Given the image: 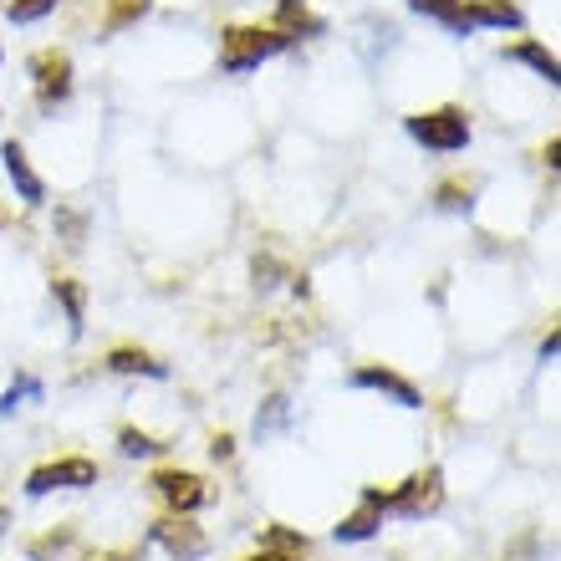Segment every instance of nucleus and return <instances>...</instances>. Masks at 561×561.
I'll return each instance as SVG.
<instances>
[{"label": "nucleus", "mask_w": 561, "mask_h": 561, "mask_svg": "<svg viewBox=\"0 0 561 561\" xmlns=\"http://www.w3.org/2000/svg\"><path fill=\"white\" fill-rule=\"evenodd\" d=\"M61 0H0V11H5V21H15V26H31V21H46V15L57 11Z\"/></svg>", "instance_id": "412c9836"}, {"label": "nucleus", "mask_w": 561, "mask_h": 561, "mask_svg": "<svg viewBox=\"0 0 561 561\" xmlns=\"http://www.w3.org/2000/svg\"><path fill=\"white\" fill-rule=\"evenodd\" d=\"M148 541H153V547H163L174 561H199L209 551V536L194 526V516H169V511L148 526Z\"/></svg>", "instance_id": "0eeeda50"}, {"label": "nucleus", "mask_w": 561, "mask_h": 561, "mask_svg": "<svg viewBox=\"0 0 561 561\" xmlns=\"http://www.w3.org/2000/svg\"><path fill=\"white\" fill-rule=\"evenodd\" d=\"M378 531H383V511L373 501H357V511H347L332 536H337V541H373Z\"/></svg>", "instance_id": "2eb2a0df"}, {"label": "nucleus", "mask_w": 561, "mask_h": 561, "mask_svg": "<svg viewBox=\"0 0 561 561\" xmlns=\"http://www.w3.org/2000/svg\"><path fill=\"white\" fill-rule=\"evenodd\" d=\"M403 128H409V138L414 144H424L428 153H459V148H470L474 138V123L465 107L444 103V107H428V113H409L403 118Z\"/></svg>", "instance_id": "7ed1b4c3"}, {"label": "nucleus", "mask_w": 561, "mask_h": 561, "mask_svg": "<svg viewBox=\"0 0 561 561\" xmlns=\"http://www.w3.org/2000/svg\"><path fill=\"white\" fill-rule=\"evenodd\" d=\"M82 561H144V547H118V551H88Z\"/></svg>", "instance_id": "a878e982"}, {"label": "nucleus", "mask_w": 561, "mask_h": 561, "mask_svg": "<svg viewBox=\"0 0 561 561\" xmlns=\"http://www.w3.org/2000/svg\"><path fill=\"white\" fill-rule=\"evenodd\" d=\"M261 547H266V551H280V557L307 561V557H311V536H307V531H291V526H280V520H271L266 531H261Z\"/></svg>", "instance_id": "dca6fc26"}, {"label": "nucleus", "mask_w": 561, "mask_h": 561, "mask_svg": "<svg viewBox=\"0 0 561 561\" xmlns=\"http://www.w3.org/2000/svg\"><path fill=\"white\" fill-rule=\"evenodd\" d=\"M51 296H57V307L61 317H67V327L72 332H82L88 327V286L77 276H51Z\"/></svg>", "instance_id": "4468645a"}, {"label": "nucleus", "mask_w": 561, "mask_h": 561, "mask_svg": "<svg viewBox=\"0 0 561 561\" xmlns=\"http://www.w3.org/2000/svg\"><path fill=\"white\" fill-rule=\"evenodd\" d=\"M280 5H307V0H276V11H280Z\"/></svg>", "instance_id": "7c9ffc66"}, {"label": "nucleus", "mask_w": 561, "mask_h": 561, "mask_svg": "<svg viewBox=\"0 0 561 561\" xmlns=\"http://www.w3.org/2000/svg\"><path fill=\"white\" fill-rule=\"evenodd\" d=\"M0 531H5V501H0Z\"/></svg>", "instance_id": "2f4dec72"}, {"label": "nucleus", "mask_w": 561, "mask_h": 561, "mask_svg": "<svg viewBox=\"0 0 561 561\" xmlns=\"http://www.w3.org/2000/svg\"><path fill=\"white\" fill-rule=\"evenodd\" d=\"M31 92H36V107L42 113H57L67 98H72V57L61 51V46H42L36 57H31Z\"/></svg>", "instance_id": "39448f33"}, {"label": "nucleus", "mask_w": 561, "mask_h": 561, "mask_svg": "<svg viewBox=\"0 0 561 561\" xmlns=\"http://www.w3.org/2000/svg\"><path fill=\"white\" fill-rule=\"evenodd\" d=\"M419 15H428V21H439V26H449L455 36H470V21H465V0H409Z\"/></svg>", "instance_id": "f3484780"}, {"label": "nucleus", "mask_w": 561, "mask_h": 561, "mask_svg": "<svg viewBox=\"0 0 561 561\" xmlns=\"http://www.w3.org/2000/svg\"><path fill=\"white\" fill-rule=\"evenodd\" d=\"M148 485H153V495L163 501V511H169V516H194V511H205V505L215 501V490H209L205 474L179 470V465L153 470V474H148Z\"/></svg>", "instance_id": "20e7f679"}, {"label": "nucleus", "mask_w": 561, "mask_h": 561, "mask_svg": "<svg viewBox=\"0 0 561 561\" xmlns=\"http://www.w3.org/2000/svg\"><path fill=\"white\" fill-rule=\"evenodd\" d=\"M72 541H77V526H72V520H61V526H51L46 536H36L26 551H31L36 561H51V557H61V551L72 547Z\"/></svg>", "instance_id": "aec40b11"}, {"label": "nucleus", "mask_w": 561, "mask_h": 561, "mask_svg": "<svg viewBox=\"0 0 561 561\" xmlns=\"http://www.w3.org/2000/svg\"><path fill=\"white\" fill-rule=\"evenodd\" d=\"M5 225H11V209H0V230H5Z\"/></svg>", "instance_id": "c756f323"}, {"label": "nucleus", "mask_w": 561, "mask_h": 561, "mask_svg": "<svg viewBox=\"0 0 561 561\" xmlns=\"http://www.w3.org/2000/svg\"><path fill=\"white\" fill-rule=\"evenodd\" d=\"M0 159H5V174H11L15 194H21V205H26V209H42L46 205V179L31 169L26 144H21V138H5V144H0Z\"/></svg>", "instance_id": "1a4fd4ad"}, {"label": "nucleus", "mask_w": 561, "mask_h": 561, "mask_svg": "<svg viewBox=\"0 0 561 561\" xmlns=\"http://www.w3.org/2000/svg\"><path fill=\"white\" fill-rule=\"evenodd\" d=\"M465 21H470V31H480V26L520 31L526 26V15H520L516 0H465Z\"/></svg>", "instance_id": "9b49d317"}, {"label": "nucleus", "mask_w": 561, "mask_h": 561, "mask_svg": "<svg viewBox=\"0 0 561 561\" xmlns=\"http://www.w3.org/2000/svg\"><path fill=\"white\" fill-rule=\"evenodd\" d=\"M291 36L280 26H225L220 31V72L240 77V72H255L261 61H271L276 51H286Z\"/></svg>", "instance_id": "f03ea898"}, {"label": "nucleus", "mask_w": 561, "mask_h": 561, "mask_svg": "<svg viewBox=\"0 0 561 561\" xmlns=\"http://www.w3.org/2000/svg\"><path fill=\"white\" fill-rule=\"evenodd\" d=\"M363 501H373L383 516H403V520L434 516L444 505V470L439 465H424V470H414L409 480H399V485H368Z\"/></svg>", "instance_id": "f257e3e1"}, {"label": "nucleus", "mask_w": 561, "mask_h": 561, "mask_svg": "<svg viewBox=\"0 0 561 561\" xmlns=\"http://www.w3.org/2000/svg\"><path fill=\"white\" fill-rule=\"evenodd\" d=\"M557 327H551V332H547V337H541V363H551V357H557Z\"/></svg>", "instance_id": "cd10ccee"}, {"label": "nucleus", "mask_w": 561, "mask_h": 561, "mask_svg": "<svg viewBox=\"0 0 561 561\" xmlns=\"http://www.w3.org/2000/svg\"><path fill=\"white\" fill-rule=\"evenodd\" d=\"M148 11H153V0H107L103 31H107V36H113V31H128V26H138Z\"/></svg>", "instance_id": "a211bd4d"}, {"label": "nucleus", "mask_w": 561, "mask_h": 561, "mask_svg": "<svg viewBox=\"0 0 561 561\" xmlns=\"http://www.w3.org/2000/svg\"><path fill=\"white\" fill-rule=\"evenodd\" d=\"M118 449L128 459H153V455H163L169 444L153 439V434H148V428H138V424H118Z\"/></svg>", "instance_id": "6ab92c4d"}, {"label": "nucleus", "mask_w": 561, "mask_h": 561, "mask_svg": "<svg viewBox=\"0 0 561 561\" xmlns=\"http://www.w3.org/2000/svg\"><path fill=\"white\" fill-rule=\"evenodd\" d=\"M240 561H296V557H280V551H266V547H261V551H251V557H240Z\"/></svg>", "instance_id": "c85d7f7f"}, {"label": "nucleus", "mask_w": 561, "mask_h": 561, "mask_svg": "<svg viewBox=\"0 0 561 561\" xmlns=\"http://www.w3.org/2000/svg\"><path fill=\"white\" fill-rule=\"evenodd\" d=\"M103 368L118 373V378H169V363L138 347V342H113L103 353Z\"/></svg>", "instance_id": "9d476101"}, {"label": "nucleus", "mask_w": 561, "mask_h": 561, "mask_svg": "<svg viewBox=\"0 0 561 561\" xmlns=\"http://www.w3.org/2000/svg\"><path fill=\"white\" fill-rule=\"evenodd\" d=\"M557 153H561V138L551 134L547 144H541V163H547V169H557Z\"/></svg>", "instance_id": "bb28decb"}, {"label": "nucleus", "mask_w": 561, "mask_h": 561, "mask_svg": "<svg viewBox=\"0 0 561 561\" xmlns=\"http://www.w3.org/2000/svg\"><path fill=\"white\" fill-rule=\"evenodd\" d=\"M251 276H255V291H271V286H280V280H291V266H286L280 255L261 251V255L251 261Z\"/></svg>", "instance_id": "4be33fe9"}, {"label": "nucleus", "mask_w": 561, "mask_h": 561, "mask_svg": "<svg viewBox=\"0 0 561 561\" xmlns=\"http://www.w3.org/2000/svg\"><path fill=\"white\" fill-rule=\"evenodd\" d=\"M26 393H36V383H31V378H21V383H11V388H5V399H0V414H15V403L26 399Z\"/></svg>", "instance_id": "393cba45"}, {"label": "nucleus", "mask_w": 561, "mask_h": 561, "mask_svg": "<svg viewBox=\"0 0 561 561\" xmlns=\"http://www.w3.org/2000/svg\"><path fill=\"white\" fill-rule=\"evenodd\" d=\"M209 459H215V465H230V459H236V434H209Z\"/></svg>", "instance_id": "b1692460"}, {"label": "nucleus", "mask_w": 561, "mask_h": 561, "mask_svg": "<svg viewBox=\"0 0 561 561\" xmlns=\"http://www.w3.org/2000/svg\"><path fill=\"white\" fill-rule=\"evenodd\" d=\"M505 57H511V61H526V67H531L536 77H547V88H557V82H561V61H557V51H551V46H541L536 36H520V42L511 46Z\"/></svg>", "instance_id": "ddd939ff"}, {"label": "nucleus", "mask_w": 561, "mask_h": 561, "mask_svg": "<svg viewBox=\"0 0 561 561\" xmlns=\"http://www.w3.org/2000/svg\"><path fill=\"white\" fill-rule=\"evenodd\" d=\"M0 61H5V51H0Z\"/></svg>", "instance_id": "473e14b6"}, {"label": "nucleus", "mask_w": 561, "mask_h": 561, "mask_svg": "<svg viewBox=\"0 0 561 561\" xmlns=\"http://www.w3.org/2000/svg\"><path fill=\"white\" fill-rule=\"evenodd\" d=\"M353 388L383 393V399L399 403V409H424V393H419V383H414V378H403L399 368H388V363H357V368H353Z\"/></svg>", "instance_id": "6e6552de"}, {"label": "nucleus", "mask_w": 561, "mask_h": 561, "mask_svg": "<svg viewBox=\"0 0 561 561\" xmlns=\"http://www.w3.org/2000/svg\"><path fill=\"white\" fill-rule=\"evenodd\" d=\"M474 199H480V174H444L434 184V209L444 215H465Z\"/></svg>", "instance_id": "f8f14e48"}, {"label": "nucleus", "mask_w": 561, "mask_h": 561, "mask_svg": "<svg viewBox=\"0 0 561 561\" xmlns=\"http://www.w3.org/2000/svg\"><path fill=\"white\" fill-rule=\"evenodd\" d=\"M98 459L88 455H61V459H46L36 470L26 474V495H51V490H88L98 485Z\"/></svg>", "instance_id": "423d86ee"}, {"label": "nucleus", "mask_w": 561, "mask_h": 561, "mask_svg": "<svg viewBox=\"0 0 561 561\" xmlns=\"http://www.w3.org/2000/svg\"><path fill=\"white\" fill-rule=\"evenodd\" d=\"M57 236L67 240V245H82V240H88V215H82V209H67V205H61L57 209Z\"/></svg>", "instance_id": "5701e85b"}]
</instances>
